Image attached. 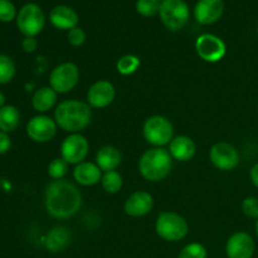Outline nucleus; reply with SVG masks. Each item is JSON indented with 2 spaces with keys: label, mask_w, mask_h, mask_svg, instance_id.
Returning a JSON list of instances; mask_svg holds the SVG:
<instances>
[{
  "label": "nucleus",
  "mask_w": 258,
  "mask_h": 258,
  "mask_svg": "<svg viewBox=\"0 0 258 258\" xmlns=\"http://www.w3.org/2000/svg\"><path fill=\"white\" fill-rule=\"evenodd\" d=\"M254 249L253 238L246 232H236L229 237L226 244V254L228 258H252Z\"/></svg>",
  "instance_id": "nucleus-14"
},
{
  "label": "nucleus",
  "mask_w": 258,
  "mask_h": 258,
  "mask_svg": "<svg viewBox=\"0 0 258 258\" xmlns=\"http://www.w3.org/2000/svg\"><path fill=\"white\" fill-rule=\"evenodd\" d=\"M101 184H102V188L106 193L116 194L121 190L123 185L122 175L117 170L106 171L101 179Z\"/></svg>",
  "instance_id": "nucleus-24"
},
{
  "label": "nucleus",
  "mask_w": 258,
  "mask_h": 258,
  "mask_svg": "<svg viewBox=\"0 0 258 258\" xmlns=\"http://www.w3.org/2000/svg\"><path fill=\"white\" fill-rule=\"evenodd\" d=\"M115 96V86L110 81L100 80L88 88L87 103L91 108H105L113 102Z\"/></svg>",
  "instance_id": "nucleus-13"
},
{
  "label": "nucleus",
  "mask_w": 258,
  "mask_h": 258,
  "mask_svg": "<svg viewBox=\"0 0 258 258\" xmlns=\"http://www.w3.org/2000/svg\"><path fill=\"white\" fill-rule=\"evenodd\" d=\"M90 153V143L80 133L70 134L60 145V158L70 165H78L83 163Z\"/></svg>",
  "instance_id": "nucleus-9"
},
{
  "label": "nucleus",
  "mask_w": 258,
  "mask_h": 258,
  "mask_svg": "<svg viewBox=\"0 0 258 258\" xmlns=\"http://www.w3.org/2000/svg\"><path fill=\"white\" fill-rule=\"evenodd\" d=\"M257 33H258V27H257Z\"/></svg>",
  "instance_id": "nucleus-39"
},
{
  "label": "nucleus",
  "mask_w": 258,
  "mask_h": 258,
  "mask_svg": "<svg viewBox=\"0 0 258 258\" xmlns=\"http://www.w3.org/2000/svg\"><path fill=\"white\" fill-rule=\"evenodd\" d=\"M20 123V113L15 106L5 105L0 108V131L13 133Z\"/></svg>",
  "instance_id": "nucleus-23"
},
{
  "label": "nucleus",
  "mask_w": 258,
  "mask_h": 258,
  "mask_svg": "<svg viewBox=\"0 0 258 258\" xmlns=\"http://www.w3.org/2000/svg\"><path fill=\"white\" fill-rule=\"evenodd\" d=\"M169 153L171 158L178 161H189L197 153V145L189 136H176L169 144Z\"/></svg>",
  "instance_id": "nucleus-19"
},
{
  "label": "nucleus",
  "mask_w": 258,
  "mask_h": 258,
  "mask_svg": "<svg viewBox=\"0 0 258 258\" xmlns=\"http://www.w3.org/2000/svg\"><path fill=\"white\" fill-rule=\"evenodd\" d=\"M12 148V140H10V136L7 133H3L0 131V155L3 154H7L8 151Z\"/></svg>",
  "instance_id": "nucleus-34"
},
{
  "label": "nucleus",
  "mask_w": 258,
  "mask_h": 258,
  "mask_svg": "<svg viewBox=\"0 0 258 258\" xmlns=\"http://www.w3.org/2000/svg\"><path fill=\"white\" fill-rule=\"evenodd\" d=\"M57 122L49 116L38 115L30 118L27 125V134L35 143H48L57 134Z\"/></svg>",
  "instance_id": "nucleus-12"
},
{
  "label": "nucleus",
  "mask_w": 258,
  "mask_h": 258,
  "mask_svg": "<svg viewBox=\"0 0 258 258\" xmlns=\"http://www.w3.org/2000/svg\"><path fill=\"white\" fill-rule=\"evenodd\" d=\"M67 38L71 45H73V47H81L86 42V33L82 28L76 27L73 29L68 30Z\"/></svg>",
  "instance_id": "nucleus-32"
},
{
  "label": "nucleus",
  "mask_w": 258,
  "mask_h": 258,
  "mask_svg": "<svg viewBox=\"0 0 258 258\" xmlns=\"http://www.w3.org/2000/svg\"><path fill=\"white\" fill-rule=\"evenodd\" d=\"M121 160H122V156H121L120 150L112 145L102 146L96 154V164L102 170V173L116 170L120 166Z\"/></svg>",
  "instance_id": "nucleus-20"
},
{
  "label": "nucleus",
  "mask_w": 258,
  "mask_h": 258,
  "mask_svg": "<svg viewBox=\"0 0 258 258\" xmlns=\"http://www.w3.org/2000/svg\"><path fill=\"white\" fill-rule=\"evenodd\" d=\"M80 82V70L73 62L55 66L49 76V86L57 93H68Z\"/></svg>",
  "instance_id": "nucleus-8"
},
{
  "label": "nucleus",
  "mask_w": 258,
  "mask_h": 258,
  "mask_svg": "<svg viewBox=\"0 0 258 258\" xmlns=\"http://www.w3.org/2000/svg\"><path fill=\"white\" fill-rule=\"evenodd\" d=\"M207 256H208V252L206 247L198 242H193L181 248L178 258H207Z\"/></svg>",
  "instance_id": "nucleus-28"
},
{
  "label": "nucleus",
  "mask_w": 258,
  "mask_h": 258,
  "mask_svg": "<svg viewBox=\"0 0 258 258\" xmlns=\"http://www.w3.org/2000/svg\"><path fill=\"white\" fill-rule=\"evenodd\" d=\"M18 29L25 37H37L45 25V15L42 8L34 3H28L20 8L17 15Z\"/></svg>",
  "instance_id": "nucleus-7"
},
{
  "label": "nucleus",
  "mask_w": 258,
  "mask_h": 258,
  "mask_svg": "<svg viewBox=\"0 0 258 258\" xmlns=\"http://www.w3.org/2000/svg\"><path fill=\"white\" fill-rule=\"evenodd\" d=\"M102 170L98 168L97 164L91 161H83L73 169V178L80 185L92 186L96 185L102 179Z\"/></svg>",
  "instance_id": "nucleus-18"
},
{
  "label": "nucleus",
  "mask_w": 258,
  "mask_h": 258,
  "mask_svg": "<svg viewBox=\"0 0 258 258\" xmlns=\"http://www.w3.org/2000/svg\"><path fill=\"white\" fill-rule=\"evenodd\" d=\"M44 207L53 218L68 219L82 207V194L75 184L66 179L52 180L45 188Z\"/></svg>",
  "instance_id": "nucleus-1"
},
{
  "label": "nucleus",
  "mask_w": 258,
  "mask_h": 258,
  "mask_svg": "<svg viewBox=\"0 0 258 258\" xmlns=\"http://www.w3.org/2000/svg\"><path fill=\"white\" fill-rule=\"evenodd\" d=\"M159 2H164V0H159Z\"/></svg>",
  "instance_id": "nucleus-38"
},
{
  "label": "nucleus",
  "mask_w": 258,
  "mask_h": 258,
  "mask_svg": "<svg viewBox=\"0 0 258 258\" xmlns=\"http://www.w3.org/2000/svg\"><path fill=\"white\" fill-rule=\"evenodd\" d=\"M22 48L27 53L35 52L38 48V42L35 37H25L22 42Z\"/></svg>",
  "instance_id": "nucleus-33"
},
{
  "label": "nucleus",
  "mask_w": 258,
  "mask_h": 258,
  "mask_svg": "<svg viewBox=\"0 0 258 258\" xmlns=\"http://www.w3.org/2000/svg\"><path fill=\"white\" fill-rule=\"evenodd\" d=\"M58 93L50 86L38 88L32 97V106L37 112L45 113L52 110L57 103Z\"/></svg>",
  "instance_id": "nucleus-22"
},
{
  "label": "nucleus",
  "mask_w": 258,
  "mask_h": 258,
  "mask_svg": "<svg viewBox=\"0 0 258 258\" xmlns=\"http://www.w3.org/2000/svg\"><path fill=\"white\" fill-rule=\"evenodd\" d=\"M224 12L223 0H199L194 7V18L202 25L218 22Z\"/></svg>",
  "instance_id": "nucleus-15"
},
{
  "label": "nucleus",
  "mask_w": 258,
  "mask_h": 258,
  "mask_svg": "<svg viewBox=\"0 0 258 258\" xmlns=\"http://www.w3.org/2000/svg\"><path fill=\"white\" fill-rule=\"evenodd\" d=\"M17 9L10 0H0V22L10 23L17 19Z\"/></svg>",
  "instance_id": "nucleus-30"
},
{
  "label": "nucleus",
  "mask_w": 258,
  "mask_h": 258,
  "mask_svg": "<svg viewBox=\"0 0 258 258\" xmlns=\"http://www.w3.org/2000/svg\"><path fill=\"white\" fill-rule=\"evenodd\" d=\"M242 211L248 218L258 219V198H256V197H247L242 202Z\"/></svg>",
  "instance_id": "nucleus-31"
},
{
  "label": "nucleus",
  "mask_w": 258,
  "mask_h": 258,
  "mask_svg": "<svg viewBox=\"0 0 258 258\" xmlns=\"http://www.w3.org/2000/svg\"><path fill=\"white\" fill-rule=\"evenodd\" d=\"M161 3L159 0H138L136 2V12L146 18L159 14Z\"/></svg>",
  "instance_id": "nucleus-29"
},
{
  "label": "nucleus",
  "mask_w": 258,
  "mask_h": 258,
  "mask_svg": "<svg viewBox=\"0 0 258 258\" xmlns=\"http://www.w3.org/2000/svg\"><path fill=\"white\" fill-rule=\"evenodd\" d=\"M159 15L163 24L171 32H178L188 24L190 10L184 0H164Z\"/></svg>",
  "instance_id": "nucleus-6"
},
{
  "label": "nucleus",
  "mask_w": 258,
  "mask_h": 258,
  "mask_svg": "<svg viewBox=\"0 0 258 258\" xmlns=\"http://www.w3.org/2000/svg\"><path fill=\"white\" fill-rule=\"evenodd\" d=\"M173 158L169 150L164 148H151L141 155L139 160V171L149 181H161L170 174Z\"/></svg>",
  "instance_id": "nucleus-3"
},
{
  "label": "nucleus",
  "mask_w": 258,
  "mask_h": 258,
  "mask_svg": "<svg viewBox=\"0 0 258 258\" xmlns=\"http://www.w3.org/2000/svg\"><path fill=\"white\" fill-rule=\"evenodd\" d=\"M68 166L70 164L62 158H55L48 165V175L53 179V180H59V179H64L66 174L68 173Z\"/></svg>",
  "instance_id": "nucleus-27"
},
{
  "label": "nucleus",
  "mask_w": 258,
  "mask_h": 258,
  "mask_svg": "<svg viewBox=\"0 0 258 258\" xmlns=\"http://www.w3.org/2000/svg\"><path fill=\"white\" fill-rule=\"evenodd\" d=\"M5 106V95L3 92H0V108Z\"/></svg>",
  "instance_id": "nucleus-36"
},
{
  "label": "nucleus",
  "mask_w": 258,
  "mask_h": 258,
  "mask_svg": "<svg viewBox=\"0 0 258 258\" xmlns=\"http://www.w3.org/2000/svg\"><path fill=\"white\" fill-rule=\"evenodd\" d=\"M141 62L140 58L135 54H126L122 55L120 59L116 63V70L120 75L122 76H130L134 75L136 71L140 67Z\"/></svg>",
  "instance_id": "nucleus-25"
},
{
  "label": "nucleus",
  "mask_w": 258,
  "mask_h": 258,
  "mask_svg": "<svg viewBox=\"0 0 258 258\" xmlns=\"http://www.w3.org/2000/svg\"><path fill=\"white\" fill-rule=\"evenodd\" d=\"M54 120L62 130L70 134H77L85 130L91 123L92 110L87 102L66 100L55 107Z\"/></svg>",
  "instance_id": "nucleus-2"
},
{
  "label": "nucleus",
  "mask_w": 258,
  "mask_h": 258,
  "mask_svg": "<svg viewBox=\"0 0 258 258\" xmlns=\"http://www.w3.org/2000/svg\"><path fill=\"white\" fill-rule=\"evenodd\" d=\"M143 135L144 139L154 148H164L174 139L173 123L164 116H151L144 122Z\"/></svg>",
  "instance_id": "nucleus-5"
},
{
  "label": "nucleus",
  "mask_w": 258,
  "mask_h": 258,
  "mask_svg": "<svg viewBox=\"0 0 258 258\" xmlns=\"http://www.w3.org/2000/svg\"><path fill=\"white\" fill-rule=\"evenodd\" d=\"M249 176H251V180L252 183H253V185L258 189V163H256L253 166H252Z\"/></svg>",
  "instance_id": "nucleus-35"
},
{
  "label": "nucleus",
  "mask_w": 258,
  "mask_h": 258,
  "mask_svg": "<svg viewBox=\"0 0 258 258\" xmlns=\"http://www.w3.org/2000/svg\"><path fill=\"white\" fill-rule=\"evenodd\" d=\"M256 233H257V237H258V219H257V222H256Z\"/></svg>",
  "instance_id": "nucleus-37"
},
{
  "label": "nucleus",
  "mask_w": 258,
  "mask_h": 258,
  "mask_svg": "<svg viewBox=\"0 0 258 258\" xmlns=\"http://www.w3.org/2000/svg\"><path fill=\"white\" fill-rule=\"evenodd\" d=\"M155 231L164 241L178 242L185 238L189 232V226L185 218L180 214L174 212H163L156 219Z\"/></svg>",
  "instance_id": "nucleus-4"
},
{
  "label": "nucleus",
  "mask_w": 258,
  "mask_h": 258,
  "mask_svg": "<svg viewBox=\"0 0 258 258\" xmlns=\"http://www.w3.org/2000/svg\"><path fill=\"white\" fill-rule=\"evenodd\" d=\"M197 54L208 63H217L223 59L227 53V45L223 39L214 34H202L196 40Z\"/></svg>",
  "instance_id": "nucleus-10"
},
{
  "label": "nucleus",
  "mask_w": 258,
  "mask_h": 258,
  "mask_svg": "<svg viewBox=\"0 0 258 258\" xmlns=\"http://www.w3.org/2000/svg\"><path fill=\"white\" fill-rule=\"evenodd\" d=\"M45 248L48 251L53 252H60L71 243V232L70 229L66 228L63 226L54 227L48 232L47 237H45Z\"/></svg>",
  "instance_id": "nucleus-21"
},
{
  "label": "nucleus",
  "mask_w": 258,
  "mask_h": 258,
  "mask_svg": "<svg viewBox=\"0 0 258 258\" xmlns=\"http://www.w3.org/2000/svg\"><path fill=\"white\" fill-rule=\"evenodd\" d=\"M49 20L52 25L60 30H71L76 28L80 22L78 14L67 5H57L49 13Z\"/></svg>",
  "instance_id": "nucleus-17"
},
{
  "label": "nucleus",
  "mask_w": 258,
  "mask_h": 258,
  "mask_svg": "<svg viewBox=\"0 0 258 258\" xmlns=\"http://www.w3.org/2000/svg\"><path fill=\"white\" fill-rule=\"evenodd\" d=\"M15 76V63L9 55L0 54V85L9 83Z\"/></svg>",
  "instance_id": "nucleus-26"
},
{
  "label": "nucleus",
  "mask_w": 258,
  "mask_h": 258,
  "mask_svg": "<svg viewBox=\"0 0 258 258\" xmlns=\"http://www.w3.org/2000/svg\"><path fill=\"white\" fill-rule=\"evenodd\" d=\"M154 207V198L150 193L144 190H138L131 194L125 202V213L130 217L140 218L145 217L146 214L153 211Z\"/></svg>",
  "instance_id": "nucleus-16"
},
{
  "label": "nucleus",
  "mask_w": 258,
  "mask_h": 258,
  "mask_svg": "<svg viewBox=\"0 0 258 258\" xmlns=\"http://www.w3.org/2000/svg\"><path fill=\"white\" fill-rule=\"evenodd\" d=\"M209 159L217 169L223 171L233 170L239 164V153L228 143H217L209 151Z\"/></svg>",
  "instance_id": "nucleus-11"
}]
</instances>
